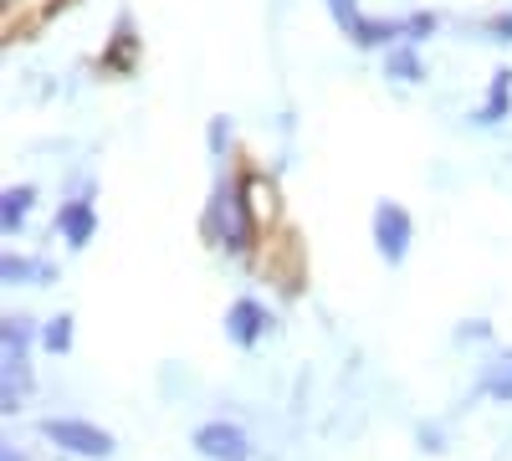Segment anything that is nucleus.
<instances>
[{
	"instance_id": "nucleus-5",
	"label": "nucleus",
	"mask_w": 512,
	"mask_h": 461,
	"mask_svg": "<svg viewBox=\"0 0 512 461\" xmlns=\"http://www.w3.org/2000/svg\"><path fill=\"white\" fill-rule=\"evenodd\" d=\"M267 328H272V313L256 303V298H236L231 308H226V339L236 344V349H256L267 339Z\"/></svg>"
},
{
	"instance_id": "nucleus-3",
	"label": "nucleus",
	"mask_w": 512,
	"mask_h": 461,
	"mask_svg": "<svg viewBox=\"0 0 512 461\" xmlns=\"http://www.w3.org/2000/svg\"><path fill=\"white\" fill-rule=\"evenodd\" d=\"M410 241H415L410 211H405V205H395V200H379V205H374V251H379L390 267H400V262L410 257Z\"/></svg>"
},
{
	"instance_id": "nucleus-4",
	"label": "nucleus",
	"mask_w": 512,
	"mask_h": 461,
	"mask_svg": "<svg viewBox=\"0 0 512 461\" xmlns=\"http://www.w3.org/2000/svg\"><path fill=\"white\" fill-rule=\"evenodd\" d=\"M190 446H195L205 461H251V456H256L251 436H246L236 421H205V426H195Z\"/></svg>"
},
{
	"instance_id": "nucleus-20",
	"label": "nucleus",
	"mask_w": 512,
	"mask_h": 461,
	"mask_svg": "<svg viewBox=\"0 0 512 461\" xmlns=\"http://www.w3.org/2000/svg\"><path fill=\"white\" fill-rule=\"evenodd\" d=\"M487 333H492V328H487L482 318H472V328H461V333H456V339H487Z\"/></svg>"
},
{
	"instance_id": "nucleus-13",
	"label": "nucleus",
	"mask_w": 512,
	"mask_h": 461,
	"mask_svg": "<svg viewBox=\"0 0 512 461\" xmlns=\"http://www.w3.org/2000/svg\"><path fill=\"white\" fill-rule=\"evenodd\" d=\"M41 349L47 354H67L72 349V313H57L41 323Z\"/></svg>"
},
{
	"instance_id": "nucleus-7",
	"label": "nucleus",
	"mask_w": 512,
	"mask_h": 461,
	"mask_svg": "<svg viewBox=\"0 0 512 461\" xmlns=\"http://www.w3.org/2000/svg\"><path fill=\"white\" fill-rule=\"evenodd\" d=\"M31 339H36V323L26 313H6L0 318V364H26Z\"/></svg>"
},
{
	"instance_id": "nucleus-17",
	"label": "nucleus",
	"mask_w": 512,
	"mask_h": 461,
	"mask_svg": "<svg viewBox=\"0 0 512 461\" xmlns=\"http://www.w3.org/2000/svg\"><path fill=\"white\" fill-rule=\"evenodd\" d=\"M231 144V123L226 118H210V154H221Z\"/></svg>"
},
{
	"instance_id": "nucleus-11",
	"label": "nucleus",
	"mask_w": 512,
	"mask_h": 461,
	"mask_svg": "<svg viewBox=\"0 0 512 461\" xmlns=\"http://www.w3.org/2000/svg\"><path fill=\"white\" fill-rule=\"evenodd\" d=\"M31 200H36L31 185H11L6 195H0V231H6L11 241L21 236V226H26V216H31Z\"/></svg>"
},
{
	"instance_id": "nucleus-19",
	"label": "nucleus",
	"mask_w": 512,
	"mask_h": 461,
	"mask_svg": "<svg viewBox=\"0 0 512 461\" xmlns=\"http://www.w3.org/2000/svg\"><path fill=\"white\" fill-rule=\"evenodd\" d=\"M0 461H31V451H21L16 441H0Z\"/></svg>"
},
{
	"instance_id": "nucleus-15",
	"label": "nucleus",
	"mask_w": 512,
	"mask_h": 461,
	"mask_svg": "<svg viewBox=\"0 0 512 461\" xmlns=\"http://www.w3.org/2000/svg\"><path fill=\"white\" fill-rule=\"evenodd\" d=\"M128 47H134V36H128V16H123V21H118V41H113V52L103 57V67H118V72H123V67H128Z\"/></svg>"
},
{
	"instance_id": "nucleus-2",
	"label": "nucleus",
	"mask_w": 512,
	"mask_h": 461,
	"mask_svg": "<svg viewBox=\"0 0 512 461\" xmlns=\"http://www.w3.org/2000/svg\"><path fill=\"white\" fill-rule=\"evenodd\" d=\"M36 431L47 436L57 451L82 456V461H108V456L118 451V441H113L103 426H93V421H77V415H47V421H41Z\"/></svg>"
},
{
	"instance_id": "nucleus-14",
	"label": "nucleus",
	"mask_w": 512,
	"mask_h": 461,
	"mask_svg": "<svg viewBox=\"0 0 512 461\" xmlns=\"http://www.w3.org/2000/svg\"><path fill=\"white\" fill-rule=\"evenodd\" d=\"M436 26H441L436 11H415V16H405V41H410V47H420L425 36H436Z\"/></svg>"
},
{
	"instance_id": "nucleus-8",
	"label": "nucleus",
	"mask_w": 512,
	"mask_h": 461,
	"mask_svg": "<svg viewBox=\"0 0 512 461\" xmlns=\"http://www.w3.org/2000/svg\"><path fill=\"white\" fill-rule=\"evenodd\" d=\"M0 277H6V287H21V282L47 287L57 277V267L47 257H16V251H6V257H0Z\"/></svg>"
},
{
	"instance_id": "nucleus-18",
	"label": "nucleus",
	"mask_w": 512,
	"mask_h": 461,
	"mask_svg": "<svg viewBox=\"0 0 512 461\" xmlns=\"http://www.w3.org/2000/svg\"><path fill=\"white\" fill-rule=\"evenodd\" d=\"M420 451H441V426H420Z\"/></svg>"
},
{
	"instance_id": "nucleus-12",
	"label": "nucleus",
	"mask_w": 512,
	"mask_h": 461,
	"mask_svg": "<svg viewBox=\"0 0 512 461\" xmlns=\"http://www.w3.org/2000/svg\"><path fill=\"white\" fill-rule=\"evenodd\" d=\"M384 77H395V82H420V77H425L420 52L410 47V41H400V47L384 52Z\"/></svg>"
},
{
	"instance_id": "nucleus-16",
	"label": "nucleus",
	"mask_w": 512,
	"mask_h": 461,
	"mask_svg": "<svg viewBox=\"0 0 512 461\" xmlns=\"http://www.w3.org/2000/svg\"><path fill=\"white\" fill-rule=\"evenodd\" d=\"M482 31H487V41H512V11H497Z\"/></svg>"
},
{
	"instance_id": "nucleus-10",
	"label": "nucleus",
	"mask_w": 512,
	"mask_h": 461,
	"mask_svg": "<svg viewBox=\"0 0 512 461\" xmlns=\"http://www.w3.org/2000/svg\"><path fill=\"white\" fill-rule=\"evenodd\" d=\"M477 395H492V400L512 405V349H497V354L482 364V374H477Z\"/></svg>"
},
{
	"instance_id": "nucleus-1",
	"label": "nucleus",
	"mask_w": 512,
	"mask_h": 461,
	"mask_svg": "<svg viewBox=\"0 0 512 461\" xmlns=\"http://www.w3.org/2000/svg\"><path fill=\"white\" fill-rule=\"evenodd\" d=\"M205 236L226 246L231 257L251 251L256 221H251V200H246V180H221L216 195H210V211H205Z\"/></svg>"
},
{
	"instance_id": "nucleus-6",
	"label": "nucleus",
	"mask_w": 512,
	"mask_h": 461,
	"mask_svg": "<svg viewBox=\"0 0 512 461\" xmlns=\"http://www.w3.org/2000/svg\"><path fill=\"white\" fill-rule=\"evenodd\" d=\"M93 231H98V211H93V200H88V195L67 200L62 211H57V236H62L72 251L88 246V241H93Z\"/></svg>"
},
{
	"instance_id": "nucleus-9",
	"label": "nucleus",
	"mask_w": 512,
	"mask_h": 461,
	"mask_svg": "<svg viewBox=\"0 0 512 461\" xmlns=\"http://www.w3.org/2000/svg\"><path fill=\"white\" fill-rule=\"evenodd\" d=\"M512 108V67H497L492 72V88H487V103L472 113V123H482V129H497V123L507 118Z\"/></svg>"
}]
</instances>
